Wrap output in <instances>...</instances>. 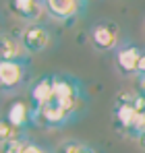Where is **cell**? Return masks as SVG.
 Segmentation results:
<instances>
[{"mask_svg":"<svg viewBox=\"0 0 145 153\" xmlns=\"http://www.w3.org/2000/svg\"><path fill=\"white\" fill-rule=\"evenodd\" d=\"M4 120L10 122L13 126L27 130L31 126V103H29V100H15V102H10L6 112H4Z\"/></svg>","mask_w":145,"mask_h":153,"instance_id":"10","label":"cell"},{"mask_svg":"<svg viewBox=\"0 0 145 153\" xmlns=\"http://www.w3.org/2000/svg\"><path fill=\"white\" fill-rule=\"evenodd\" d=\"M0 137H2V143H8V141H23V139H29V137H27V130L13 126V124H10V122H6L4 118L0 120Z\"/></svg>","mask_w":145,"mask_h":153,"instance_id":"12","label":"cell"},{"mask_svg":"<svg viewBox=\"0 0 145 153\" xmlns=\"http://www.w3.org/2000/svg\"><path fill=\"white\" fill-rule=\"evenodd\" d=\"M25 58H29V54L25 50L21 37L4 33L0 39V60H25Z\"/></svg>","mask_w":145,"mask_h":153,"instance_id":"11","label":"cell"},{"mask_svg":"<svg viewBox=\"0 0 145 153\" xmlns=\"http://www.w3.org/2000/svg\"><path fill=\"white\" fill-rule=\"evenodd\" d=\"M120 37V27L118 23L110 21V19H104V21H96L91 29H89V42L93 46V50L102 52V54H110V52H116L118 46L122 44Z\"/></svg>","mask_w":145,"mask_h":153,"instance_id":"4","label":"cell"},{"mask_svg":"<svg viewBox=\"0 0 145 153\" xmlns=\"http://www.w3.org/2000/svg\"><path fill=\"white\" fill-rule=\"evenodd\" d=\"M137 145H139V149H141V151H145V132L141 134V137H139V141H137Z\"/></svg>","mask_w":145,"mask_h":153,"instance_id":"20","label":"cell"},{"mask_svg":"<svg viewBox=\"0 0 145 153\" xmlns=\"http://www.w3.org/2000/svg\"><path fill=\"white\" fill-rule=\"evenodd\" d=\"M133 89L139 93V97L145 100V75H137L135 76V87H133Z\"/></svg>","mask_w":145,"mask_h":153,"instance_id":"17","label":"cell"},{"mask_svg":"<svg viewBox=\"0 0 145 153\" xmlns=\"http://www.w3.org/2000/svg\"><path fill=\"white\" fill-rule=\"evenodd\" d=\"M52 79H54V93H52L50 103H56L67 114H71L75 120H79L81 114L85 112L87 103H89V97L85 93L83 83L75 75L60 73V71L52 73Z\"/></svg>","mask_w":145,"mask_h":153,"instance_id":"1","label":"cell"},{"mask_svg":"<svg viewBox=\"0 0 145 153\" xmlns=\"http://www.w3.org/2000/svg\"><path fill=\"white\" fill-rule=\"evenodd\" d=\"M19 37L23 42L27 54H40L50 46L52 31L46 23H31V25H25V29L21 31Z\"/></svg>","mask_w":145,"mask_h":153,"instance_id":"7","label":"cell"},{"mask_svg":"<svg viewBox=\"0 0 145 153\" xmlns=\"http://www.w3.org/2000/svg\"><path fill=\"white\" fill-rule=\"evenodd\" d=\"M52 93H54V79L52 73H44L37 79L31 81L29 89H27V100L31 103V108H42L46 103L52 102Z\"/></svg>","mask_w":145,"mask_h":153,"instance_id":"8","label":"cell"},{"mask_svg":"<svg viewBox=\"0 0 145 153\" xmlns=\"http://www.w3.org/2000/svg\"><path fill=\"white\" fill-rule=\"evenodd\" d=\"M87 4L85 0H44L46 13L60 23H75V19L85 13Z\"/></svg>","mask_w":145,"mask_h":153,"instance_id":"6","label":"cell"},{"mask_svg":"<svg viewBox=\"0 0 145 153\" xmlns=\"http://www.w3.org/2000/svg\"><path fill=\"white\" fill-rule=\"evenodd\" d=\"M145 100L139 97V93L135 89H122L114 95L112 102V126L114 130L126 137L131 126L135 124V118L139 114V110L143 108Z\"/></svg>","mask_w":145,"mask_h":153,"instance_id":"2","label":"cell"},{"mask_svg":"<svg viewBox=\"0 0 145 153\" xmlns=\"http://www.w3.org/2000/svg\"><path fill=\"white\" fill-rule=\"evenodd\" d=\"M29 71H31L29 58H25V60H0V87H2V93L10 95V93L19 91L21 87H27Z\"/></svg>","mask_w":145,"mask_h":153,"instance_id":"3","label":"cell"},{"mask_svg":"<svg viewBox=\"0 0 145 153\" xmlns=\"http://www.w3.org/2000/svg\"><path fill=\"white\" fill-rule=\"evenodd\" d=\"M143 48H139L133 39L124 37L118 50L114 52V66L120 76H137L139 60H141Z\"/></svg>","mask_w":145,"mask_h":153,"instance_id":"5","label":"cell"},{"mask_svg":"<svg viewBox=\"0 0 145 153\" xmlns=\"http://www.w3.org/2000/svg\"><path fill=\"white\" fill-rule=\"evenodd\" d=\"M23 153H54V149H48V147L35 143L33 139H27L23 145Z\"/></svg>","mask_w":145,"mask_h":153,"instance_id":"15","label":"cell"},{"mask_svg":"<svg viewBox=\"0 0 145 153\" xmlns=\"http://www.w3.org/2000/svg\"><path fill=\"white\" fill-rule=\"evenodd\" d=\"M85 147L83 141H77V139H64L62 143H58V147L54 149V153H81Z\"/></svg>","mask_w":145,"mask_h":153,"instance_id":"14","label":"cell"},{"mask_svg":"<svg viewBox=\"0 0 145 153\" xmlns=\"http://www.w3.org/2000/svg\"><path fill=\"white\" fill-rule=\"evenodd\" d=\"M143 132H145V103H143V108L139 110V114H137V118H135V124L131 126L129 134H126V139L139 141V137H141Z\"/></svg>","mask_w":145,"mask_h":153,"instance_id":"13","label":"cell"},{"mask_svg":"<svg viewBox=\"0 0 145 153\" xmlns=\"http://www.w3.org/2000/svg\"><path fill=\"white\" fill-rule=\"evenodd\" d=\"M6 4H8V10H10L17 19L25 21L27 25L40 23L42 13H46V6H44V2H40V0H8Z\"/></svg>","mask_w":145,"mask_h":153,"instance_id":"9","label":"cell"},{"mask_svg":"<svg viewBox=\"0 0 145 153\" xmlns=\"http://www.w3.org/2000/svg\"><path fill=\"white\" fill-rule=\"evenodd\" d=\"M27 139L23 141H8V143H2L0 145V153H23V145Z\"/></svg>","mask_w":145,"mask_h":153,"instance_id":"16","label":"cell"},{"mask_svg":"<svg viewBox=\"0 0 145 153\" xmlns=\"http://www.w3.org/2000/svg\"><path fill=\"white\" fill-rule=\"evenodd\" d=\"M143 35H145V23H143Z\"/></svg>","mask_w":145,"mask_h":153,"instance_id":"21","label":"cell"},{"mask_svg":"<svg viewBox=\"0 0 145 153\" xmlns=\"http://www.w3.org/2000/svg\"><path fill=\"white\" fill-rule=\"evenodd\" d=\"M137 75H145V50L141 54V60H139V68H137Z\"/></svg>","mask_w":145,"mask_h":153,"instance_id":"18","label":"cell"},{"mask_svg":"<svg viewBox=\"0 0 145 153\" xmlns=\"http://www.w3.org/2000/svg\"><path fill=\"white\" fill-rule=\"evenodd\" d=\"M81 153H99L96 149V147H93V145H89V143H85V147H83V151Z\"/></svg>","mask_w":145,"mask_h":153,"instance_id":"19","label":"cell"}]
</instances>
